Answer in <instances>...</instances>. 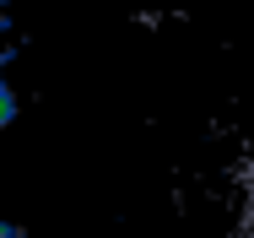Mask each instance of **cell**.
Instances as JSON below:
<instances>
[{
    "mask_svg": "<svg viewBox=\"0 0 254 238\" xmlns=\"http://www.w3.org/2000/svg\"><path fill=\"white\" fill-rule=\"evenodd\" d=\"M0 238H22V233H16V222H0Z\"/></svg>",
    "mask_w": 254,
    "mask_h": 238,
    "instance_id": "3957f363",
    "label": "cell"
},
{
    "mask_svg": "<svg viewBox=\"0 0 254 238\" xmlns=\"http://www.w3.org/2000/svg\"><path fill=\"white\" fill-rule=\"evenodd\" d=\"M5 65H11V54L0 49V125L16 119V97H11V87H5Z\"/></svg>",
    "mask_w": 254,
    "mask_h": 238,
    "instance_id": "6da1fadb",
    "label": "cell"
},
{
    "mask_svg": "<svg viewBox=\"0 0 254 238\" xmlns=\"http://www.w3.org/2000/svg\"><path fill=\"white\" fill-rule=\"evenodd\" d=\"M244 233L254 238V168H249V179H244Z\"/></svg>",
    "mask_w": 254,
    "mask_h": 238,
    "instance_id": "7a4b0ae2",
    "label": "cell"
}]
</instances>
